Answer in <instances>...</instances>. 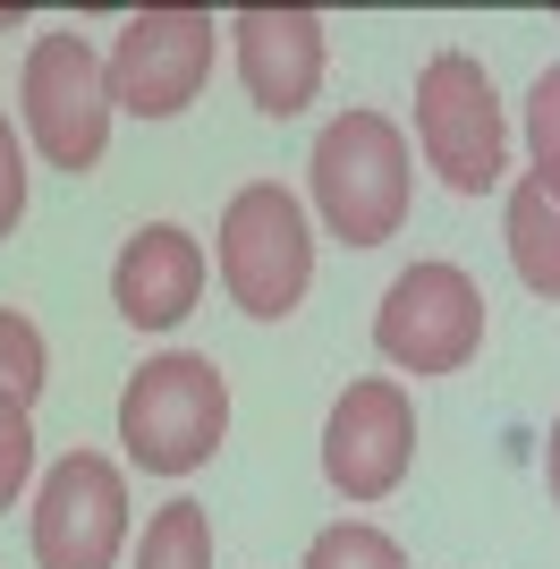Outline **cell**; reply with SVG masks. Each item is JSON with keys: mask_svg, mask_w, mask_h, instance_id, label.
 Masks as SVG:
<instances>
[{"mask_svg": "<svg viewBox=\"0 0 560 569\" xmlns=\"http://www.w3.org/2000/svg\"><path fill=\"white\" fill-rule=\"evenodd\" d=\"M314 204H323L331 238L349 247H382L408 221V137L382 111H340L314 137Z\"/></svg>", "mask_w": 560, "mask_h": 569, "instance_id": "2", "label": "cell"}, {"mask_svg": "<svg viewBox=\"0 0 560 569\" xmlns=\"http://www.w3.org/2000/svg\"><path fill=\"white\" fill-rule=\"evenodd\" d=\"M137 569H212V519H204V501H162V510L144 519Z\"/></svg>", "mask_w": 560, "mask_h": 569, "instance_id": "13", "label": "cell"}, {"mask_svg": "<svg viewBox=\"0 0 560 569\" xmlns=\"http://www.w3.org/2000/svg\"><path fill=\"white\" fill-rule=\"evenodd\" d=\"M18 213H26V144L9 128V111H0V238L18 230Z\"/></svg>", "mask_w": 560, "mask_h": 569, "instance_id": "18", "label": "cell"}, {"mask_svg": "<svg viewBox=\"0 0 560 569\" xmlns=\"http://www.w3.org/2000/svg\"><path fill=\"white\" fill-rule=\"evenodd\" d=\"M128 545V476L102 451H69L34 485V561L43 569H111Z\"/></svg>", "mask_w": 560, "mask_h": 569, "instance_id": "8", "label": "cell"}, {"mask_svg": "<svg viewBox=\"0 0 560 569\" xmlns=\"http://www.w3.org/2000/svg\"><path fill=\"white\" fill-rule=\"evenodd\" d=\"M238 43V77H247V102L272 119H298L323 86V18L298 9V0H256L230 18Z\"/></svg>", "mask_w": 560, "mask_h": 569, "instance_id": "10", "label": "cell"}, {"mask_svg": "<svg viewBox=\"0 0 560 569\" xmlns=\"http://www.w3.org/2000/svg\"><path fill=\"white\" fill-rule=\"evenodd\" d=\"M43 375H51V349H43V332H34V323H26L18 307H0V391H9L18 408H34Z\"/></svg>", "mask_w": 560, "mask_h": 569, "instance_id": "15", "label": "cell"}, {"mask_svg": "<svg viewBox=\"0 0 560 569\" xmlns=\"http://www.w3.org/2000/svg\"><path fill=\"white\" fill-rule=\"evenodd\" d=\"M373 349L391 357L399 375H459L467 357L484 349V289L467 281L450 256L408 263V272L382 289Z\"/></svg>", "mask_w": 560, "mask_h": 569, "instance_id": "6", "label": "cell"}, {"mask_svg": "<svg viewBox=\"0 0 560 569\" xmlns=\"http://www.w3.org/2000/svg\"><path fill=\"white\" fill-rule=\"evenodd\" d=\"M527 153H536V188L560 204V69H543L527 94Z\"/></svg>", "mask_w": 560, "mask_h": 569, "instance_id": "16", "label": "cell"}, {"mask_svg": "<svg viewBox=\"0 0 560 569\" xmlns=\"http://www.w3.org/2000/svg\"><path fill=\"white\" fill-rule=\"evenodd\" d=\"M9 26H26V9H18V0H0V34H9Z\"/></svg>", "mask_w": 560, "mask_h": 569, "instance_id": "20", "label": "cell"}, {"mask_svg": "<svg viewBox=\"0 0 560 569\" xmlns=\"http://www.w3.org/2000/svg\"><path fill=\"white\" fill-rule=\"evenodd\" d=\"M417 144L442 170V188L492 196L510 170V128H501V94H492L484 60L467 51H433L417 77Z\"/></svg>", "mask_w": 560, "mask_h": 569, "instance_id": "5", "label": "cell"}, {"mask_svg": "<svg viewBox=\"0 0 560 569\" xmlns=\"http://www.w3.org/2000/svg\"><path fill=\"white\" fill-rule=\"evenodd\" d=\"M543 485H552V510H560V417H552V433H543Z\"/></svg>", "mask_w": 560, "mask_h": 569, "instance_id": "19", "label": "cell"}, {"mask_svg": "<svg viewBox=\"0 0 560 569\" xmlns=\"http://www.w3.org/2000/svg\"><path fill=\"white\" fill-rule=\"evenodd\" d=\"M18 102H26V137L43 153L51 170H69L86 179L102 162V144H111V69H102V51L60 26V34H34L26 51V77H18Z\"/></svg>", "mask_w": 560, "mask_h": 569, "instance_id": "3", "label": "cell"}, {"mask_svg": "<svg viewBox=\"0 0 560 569\" xmlns=\"http://www.w3.org/2000/svg\"><path fill=\"white\" fill-rule=\"evenodd\" d=\"M26 476H34V417L0 391V510L26 493Z\"/></svg>", "mask_w": 560, "mask_h": 569, "instance_id": "17", "label": "cell"}, {"mask_svg": "<svg viewBox=\"0 0 560 569\" xmlns=\"http://www.w3.org/2000/svg\"><path fill=\"white\" fill-rule=\"evenodd\" d=\"M221 433H230V382L196 349L144 357L137 375H128V391H119V451L144 476L204 468V459L221 451Z\"/></svg>", "mask_w": 560, "mask_h": 569, "instance_id": "1", "label": "cell"}, {"mask_svg": "<svg viewBox=\"0 0 560 569\" xmlns=\"http://www.w3.org/2000/svg\"><path fill=\"white\" fill-rule=\"evenodd\" d=\"M510 263H518V281L536 289V298H560V204L536 188V179L510 188Z\"/></svg>", "mask_w": 560, "mask_h": 569, "instance_id": "12", "label": "cell"}, {"mask_svg": "<svg viewBox=\"0 0 560 569\" xmlns=\"http://www.w3.org/2000/svg\"><path fill=\"white\" fill-rule=\"evenodd\" d=\"M212 9L196 0H153L111 34L102 69H111V102L137 119H179L196 102V86L212 77Z\"/></svg>", "mask_w": 560, "mask_h": 569, "instance_id": "7", "label": "cell"}, {"mask_svg": "<svg viewBox=\"0 0 560 569\" xmlns=\"http://www.w3.org/2000/svg\"><path fill=\"white\" fill-rule=\"evenodd\" d=\"M306 569H408V552H399L382 527L340 519V527H323V536L306 545Z\"/></svg>", "mask_w": 560, "mask_h": 569, "instance_id": "14", "label": "cell"}, {"mask_svg": "<svg viewBox=\"0 0 560 569\" xmlns=\"http://www.w3.org/2000/svg\"><path fill=\"white\" fill-rule=\"evenodd\" d=\"M196 298H204V247L179 221H144L111 263V307L137 332H170V323L196 315Z\"/></svg>", "mask_w": 560, "mask_h": 569, "instance_id": "11", "label": "cell"}, {"mask_svg": "<svg viewBox=\"0 0 560 569\" xmlns=\"http://www.w3.org/2000/svg\"><path fill=\"white\" fill-rule=\"evenodd\" d=\"M306 281H314V230H306V204L280 179H256L221 204V289L256 323L298 315Z\"/></svg>", "mask_w": 560, "mask_h": 569, "instance_id": "4", "label": "cell"}, {"mask_svg": "<svg viewBox=\"0 0 560 569\" xmlns=\"http://www.w3.org/2000/svg\"><path fill=\"white\" fill-rule=\"evenodd\" d=\"M408 459H417V408L391 375L349 382L323 417V476L340 501H382L408 485Z\"/></svg>", "mask_w": 560, "mask_h": 569, "instance_id": "9", "label": "cell"}]
</instances>
